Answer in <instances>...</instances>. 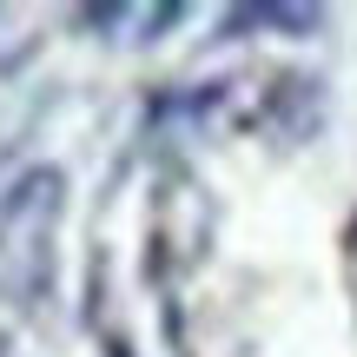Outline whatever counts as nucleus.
<instances>
[{
  "mask_svg": "<svg viewBox=\"0 0 357 357\" xmlns=\"http://www.w3.org/2000/svg\"><path fill=\"white\" fill-rule=\"evenodd\" d=\"M265 26H284V33H311V26H318V7H271V0H265Z\"/></svg>",
  "mask_w": 357,
  "mask_h": 357,
  "instance_id": "1",
  "label": "nucleus"
},
{
  "mask_svg": "<svg viewBox=\"0 0 357 357\" xmlns=\"http://www.w3.org/2000/svg\"><path fill=\"white\" fill-rule=\"evenodd\" d=\"M245 26H265V7H231L225 20H218V40H238Z\"/></svg>",
  "mask_w": 357,
  "mask_h": 357,
  "instance_id": "2",
  "label": "nucleus"
},
{
  "mask_svg": "<svg viewBox=\"0 0 357 357\" xmlns=\"http://www.w3.org/2000/svg\"><path fill=\"white\" fill-rule=\"evenodd\" d=\"M178 20H185V7H172V0L153 7V13H146V40H166V26H178Z\"/></svg>",
  "mask_w": 357,
  "mask_h": 357,
  "instance_id": "3",
  "label": "nucleus"
},
{
  "mask_svg": "<svg viewBox=\"0 0 357 357\" xmlns=\"http://www.w3.org/2000/svg\"><path fill=\"white\" fill-rule=\"evenodd\" d=\"M119 20H126V7H113V0H106V7H79V26H100V33L119 26Z\"/></svg>",
  "mask_w": 357,
  "mask_h": 357,
  "instance_id": "4",
  "label": "nucleus"
},
{
  "mask_svg": "<svg viewBox=\"0 0 357 357\" xmlns=\"http://www.w3.org/2000/svg\"><path fill=\"white\" fill-rule=\"evenodd\" d=\"M106 357H132V344L126 337H106Z\"/></svg>",
  "mask_w": 357,
  "mask_h": 357,
  "instance_id": "5",
  "label": "nucleus"
}]
</instances>
